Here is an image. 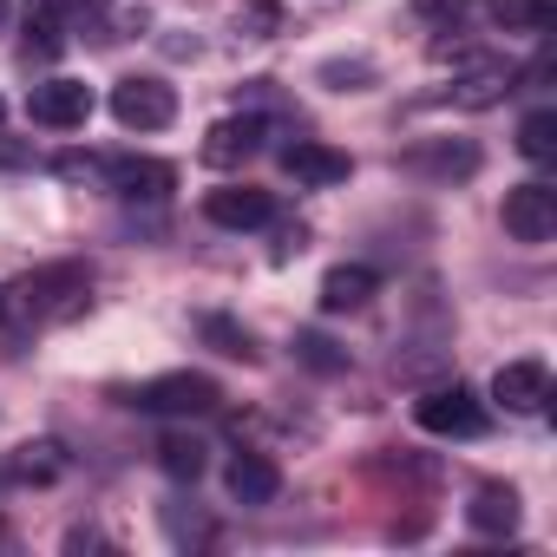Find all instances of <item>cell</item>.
<instances>
[{
    "label": "cell",
    "instance_id": "obj_1",
    "mask_svg": "<svg viewBox=\"0 0 557 557\" xmlns=\"http://www.w3.org/2000/svg\"><path fill=\"white\" fill-rule=\"evenodd\" d=\"M413 420L426 426V433H440V440H479L485 426H492V413L453 381V387H426L420 400H413Z\"/></svg>",
    "mask_w": 557,
    "mask_h": 557
},
{
    "label": "cell",
    "instance_id": "obj_2",
    "mask_svg": "<svg viewBox=\"0 0 557 557\" xmlns=\"http://www.w3.org/2000/svg\"><path fill=\"white\" fill-rule=\"evenodd\" d=\"M112 119L125 132H164L177 119V92L164 79H119L112 86Z\"/></svg>",
    "mask_w": 557,
    "mask_h": 557
},
{
    "label": "cell",
    "instance_id": "obj_3",
    "mask_svg": "<svg viewBox=\"0 0 557 557\" xmlns=\"http://www.w3.org/2000/svg\"><path fill=\"white\" fill-rule=\"evenodd\" d=\"M216 400L223 394L210 374H158L132 394V407H145V413H216Z\"/></svg>",
    "mask_w": 557,
    "mask_h": 557
},
{
    "label": "cell",
    "instance_id": "obj_4",
    "mask_svg": "<svg viewBox=\"0 0 557 557\" xmlns=\"http://www.w3.org/2000/svg\"><path fill=\"white\" fill-rule=\"evenodd\" d=\"M27 119L47 125V132H79L92 119V86L86 79H47L27 92Z\"/></svg>",
    "mask_w": 557,
    "mask_h": 557
},
{
    "label": "cell",
    "instance_id": "obj_5",
    "mask_svg": "<svg viewBox=\"0 0 557 557\" xmlns=\"http://www.w3.org/2000/svg\"><path fill=\"white\" fill-rule=\"evenodd\" d=\"M505 236H511V243H550V236H557V190H550V184H518V190H505Z\"/></svg>",
    "mask_w": 557,
    "mask_h": 557
},
{
    "label": "cell",
    "instance_id": "obj_6",
    "mask_svg": "<svg viewBox=\"0 0 557 557\" xmlns=\"http://www.w3.org/2000/svg\"><path fill=\"white\" fill-rule=\"evenodd\" d=\"M203 216L216 230H262L275 216V197L256 184H216V190H203Z\"/></svg>",
    "mask_w": 557,
    "mask_h": 557
},
{
    "label": "cell",
    "instance_id": "obj_7",
    "mask_svg": "<svg viewBox=\"0 0 557 557\" xmlns=\"http://www.w3.org/2000/svg\"><path fill=\"white\" fill-rule=\"evenodd\" d=\"M86 289H92V283H86V269H79V262H53V269H34L27 302H34L40 315L60 322V315H79V309H86Z\"/></svg>",
    "mask_w": 557,
    "mask_h": 557
},
{
    "label": "cell",
    "instance_id": "obj_8",
    "mask_svg": "<svg viewBox=\"0 0 557 557\" xmlns=\"http://www.w3.org/2000/svg\"><path fill=\"white\" fill-rule=\"evenodd\" d=\"M283 171H289L296 184L329 190V184H348L355 158H348V151H335V145H322V138H296V145H283Z\"/></svg>",
    "mask_w": 557,
    "mask_h": 557
},
{
    "label": "cell",
    "instance_id": "obj_9",
    "mask_svg": "<svg viewBox=\"0 0 557 557\" xmlns=\"http://www.w3.org/2000/svg\"><path fill=\"white\" fill-rule=\"evenodd\" d=\"M256 145H262V119H216L210 132H203V164L210 171H236V164H249L256 158Z\"/></svg>",
    "mask_w": 557,
    "mask_h": 557
},
{
    "label": "cell",
    "instance_id": "obj_10",
    "mask_svg": "<svg viewBox=\"0 0 557 557\" xmlns=\"http://www.w3.org/2000/svg\"><path fill=\"white\" fill-rule=\"evenodd\" d=\"M492 394L505 400V413H537L550 400V368L544 361H505L498 381H492Z\"/></svg>",
    "mask_w": 557,
    "mask_h": 557
},
{
    "label": "cell",
    "instance_id": "obj_11",
    "mask_svg": "<svg viewBox=\"0 0 557 557\" xmlns=\"http://www.w3.org/2000/svg\"><path fill=\"white\" fill-rule=\"evenodd\" d=\"M106 177H112V190H119V197H145V203H158V197H171V190H177V171H171V164H158V158H112V164H106Z\"/></svg>",
    "mask_w": 557,
    "mask_h": 557
},
{
    "label": "cell",
    "instance_id": "obj_12",
    "mask_svg": "<svg viewBox=\"0 0 557 557\" xmlns=\"http://www.w3.org/2000/svg\"><path fill=\"white\" fill-rule=\"evenodd\" d=\"M223 479H230V498L236 505H275V492H283V472H275L269 453H236Z\"/></svg>",
    "mask_w": 557,
    "mask_h": 557
},
{
    "label": "cell",
    "instance_id": "obj_13",
    "mask_svg": "<svg viewBox=\"0 0 557 557\" xmlns=\"http://www.w3.org/2000/svg\"><path fill=\"white\" fill-rule=\"evenodd\" d=\"M381 289V275L368 269V262H342V269H329L322 275V309L329 315H348V309H368V296Z\"/></svg>",
    "mask_w": 557,
    "mask_h": 557
},
{
    "label": "cell",
    "instance_id": "obj_14",
    "mask_svg": "<svg viewBox=\"0 0 557 557\" xmlns=\"http://www.w3.org/2000/svg\"><path fill=\"white\" fill-rule=\"evenodd\" d=\"M466 518H472L479 531H511V524H518V492H511V485H485V492L466 505Z\"/></svg>",
    "mask_w": 557,
    "mask_h": 557
},
{
    "label": "cell",
    "instance_id": "obj_15",
    "mask_svg": "<svg viewBox=\"0 0 557 557\" xmlns=\"http://www.w3.org/2000/svg\"><path fill=\"white\" fill-rule=\"evenodd\" d=\"M203 453H210L203 440H190V433H171V440L158 446V466H164L171 479H203V466H210Z\"/></svg>",
    "mask_w": 557,
    "mask_h": 557
},
{
    "label": "cell",
    "instance_id": "obj_16",
    "mask_svg": "<svg viewBox=\"0 0 557 557\" xmlns=\"http://www.w3.org/2000/svg\"><path fill=\"white\" fill-rule=\"evenodd\" d=\"M518 151H524L531 164H550V158H557V112H550V106L518 125Z\"/></svg>",
    "mask_w": 557,
    "mask_h": 557
},
{
    "label": "cell",
    "instance_id": "obj_17",
    "mask_svg": "<svg viewBox=\"0 0 557 557\" xmlns=\"http://www.w3.org/2000/svg\"><path fill=\"white\" fill-rule=\"evenodd\" d=\"M413 171H440V177H472L479 171V151L472 145H440V151H407Z\"/></svg>",
    "mask_w": 557,
    "mask_h": 557
},
{
    "label": "cell",
    "instance_id": "obj_18",
    "mask_svg": "<svg viewBox=\"0 0 557 557\" xmlns=\"http://www.w3.org/2000/svg\"><path fill=\"white\" fill-rule=\"evenodd\" d=\"M27 47H40V53H60V47H66V34H60V14H53V0L27 8Z\"/></svg>",
    "mask_w": 557,
    "mask_h": 557
},
{
    "label": "cell",
    "instance_id": "obj_19",
    "mask_svg": "<svg viewBox=\"0 0 557 557\" xmlns=\"http://www.w3.org/2000/svg\"><path fill=\"white\" fill-rule=\"evenodd\" d=\"M203 342H216V355H230V361H256V342H249L236 322H223V315L203 322Z\"/></svg>",
    "mask_w": 557,
    "mask_h": 557
},
{
    "label": "cell",
    "instance_id": "obj_20",
    "mask_svg": "<svg viewBox=\"0 0 557 557\" xmlns=\"http://www.w3.org/2000/svg\"><path fill=\"white\" fill-rule=\"evenodd\" d=\"M296 355L309 361V368H322V374H335V368H348V355L329 342V335H296Z\"/></svg>",
    "mask_w": 557,
    "mask_h": 557
},
{
    "label": "cell",
    "instance_id": "obj_21",
    "mask_svg": "<svg viewBox=\"0 0 557 557\" xmlns=\"http://www.w3.org/2000/svg\"><path fill=\"white\" fill-rule=\"evenodd\" d=\"M60 446H21V459H14V472L21 479H60V459H53Z\"/></svg>",
    "mask_w": 557,
    "mask_h": 557
},
{
    "label": "cell",
    "instance_id": "obj_22",
    "mask_svg": "<svg viewBox=\"0 0 557 557\" xmlns=\"http://www.w3.org/2000/svg\"><path fill=\"white\" fill-rule=\"evenodd\" d=\"M498 86H505V66H485V73H472V79H466L459 106H485V99H498Z\"/></svg>",
    "mask_w": 557,
    "mask_h": 557
},
{
    "label": "cell",
    "instance_id": "obj_23",
    "mask_svg": "<svg viewBox=\"0 0 557 557\" xmlns=\"http://www.w3.org/2000/svg\"><path fill=\"white\" fill-rule=\"evenodd\" d=\"M544 21H550V0H524V27L544 34Z\"/></svg>",
    "mask_w": 557,
    "mask_h": 557
},
{
    "label": "cell",
    "instance_id": "obj_24",
    "mask_svg": "<svg viewBox=\"0 0 557 557\" xmlns=\"http://www.w3.org/2000/svg\"><path fill=\"white\" fill-rule=\"evenodd\" d=\"M0 27H8V0H0Z\"/></svg>",
    "mask_w": 557,
    "mask_h": 557
},
{
    "label": "cell",
    "instance_id": "obj_25",
    "mask_svg": "<svg viewBox=\"0 0 557 557\" xmlns=\"http://www.w3.org/2000/svg\"><path fill=\"white\" fill-rule=\"evenodd\" d=\"M0 322H8V296H0Z\"/></svg>",
    "mask_w": 557,
    "mask_h": 557
},
{
    "label": "cell",
    "instance_id": "obj_26",
    "mask_svg": "<svg viewBox=\"0 0 557 557\" xmlns=\"http://www.w3.org/2000/svg\"><path fill=\"white\" fill-rule=\"evenodd\" d=\"M0 112H8V106H0Z\"/></svg>",
    "mask_w": 557,
    "mask_h": 557
}]
</instances>
